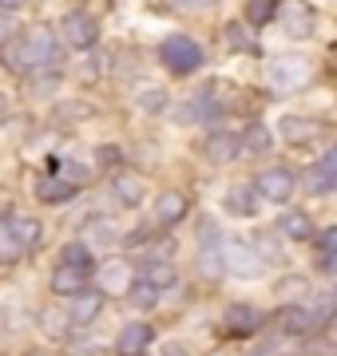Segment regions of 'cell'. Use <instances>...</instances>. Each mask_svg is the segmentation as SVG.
<instances>
[{"label": "cell", "mask_w": 337, "mask_h": 356, "mask_svg": "<svg viewBox=\"0 0 337 356\" xmlns=\"http://www.w3.org/2000/svg\"><path fill=\"white\" fill-rule=\"evenodd\" d=\"M254 356H285V353H282V348H270V344H266V348H258Z\"/></svg>", "instance_id": "cell-39"}, {"label": "cell", "mask_w": 337, "mask_h": 356, "mask_svg": "<svg viewBox=\"0 0 337 356\" xmlns=\"http://www.w3.org/2000/svg\"><path fill=\"white\" fill-rule=\"evenodd\" d=\"M79 289H84V273H76V269H68V266H60L52 273V293L56 297H76Z\"/></svg>", "instance_id": "cell-18"}, {"label": "cell", "mask_w": 337, "mask_h": 356, "mask_svg": "<svg viewBox=\"0 0 337 356\" xmlns=\"http://www.w3.org/2000/svg\"><path fill=\"white\" fill-rule=\"evenodd\" d=\"M72 194H76V186H68L64 178H56V175L36 178V198L40 202H68Z\"/></svg>", "instance_id": "cell-15"}, {"label": "cell", "mask_w": 337, "mask_h": 356, "mask_svg": "<svg viewBox=\"0 0 337 356\" xmlns=\"http://www.w3.org/2000/svg\"><path fill=\"white\" fill-rule=\"evenodd\" d=\"M282 135L290 139V147H298V143H310L313 135H318V123L298 119V115H285V119H282Z\"/></svg>", "instance_id": "cell-17"}, {"label": "cell", "mask_w": 337, "mask_h": 356, "mask_svg": "<svg viewBox=\"0 0 337 356\" xmlns=\"http://www.w3.org/2000/svg\"><path fill=\"white\" fill-rule=\"evenodd\" d=\"M64 266H68V269H76V273H88V269H91V254H88V245H84V242L64 245Z\"/></svg>", "instance_id": "cell-22"}, {"label": "cell", "mask_w": 337, "mask_h": 356, "mask_svg": "<svg viewBox=\"0 0 337 356\" xmlns=\"http://www.w3.org/2000/svg\"><path fill=\"white\" fill-rule=\"evenodd\" d=\"M179 8H210V4H219V0H175Z\"/></svg>", "instance_id": "cell-37"}, {"label": "cell", "mask_w": 337, "mask_h": 356, "mask_svg": "<svg viewBox=\"0 0 337 356\" xmlns=\"http://www.w3.org/2000/svg\"><path fill=\"white\" fill-rule=\"evenodd\" d=\"M155 218L163 222V226H175V222H182V218H187V194L163 191V194L155 198Z\"/></svg>", "instance_id": "cell-11"}, {"label": "cell", "mask_w": 337, "mask_h": 356, "mask_svg": "<svg viewBox=\"0 0 337 356\" xmlns=\"http://www.w3.org/2000/svg\"><path fill=\"white\" fill-rule=\"evenodd\" d=\"M262 325V313L254 305H230L226 309V332L230 337H250Z\"/></svg>", "instance_id": "cell-10"}, {"label": "cell", "mask_w": 337, "mask_h": 356, "mask_svg": "<svg viewBox=\"0 0 337 356\" xmlns=\"http://www.w3.org/2000/svg\"><path fill=\"white\" fill-rule=\"evenodd\" d=\"M322 166L329 170V178H334V186H337V147H329V154L322 159Z\"/></svg>", "instance_id": "cell-34"}, {"label": "cell", "mask_w": 337, "mask_h": 356, "mask_svg": "<svg viewBox=\"0 0 337 356\" xmlns=\"http://www.w3.org/2000/svg\"><path fill=\"white\" fill-rule=\"evenodd\" d=\"M143 107H147V111H163V107H167V95H155V91H151V95H143Z\"/></svg>", "instance_id": "cell-33"}, {"label": "cell", "mask_w": 337, "mask_h": 356, "mask_svg": "<svg viewBox=\"0 0 337 356\" xmlns=\"http://www.w3.org/2000/svg\"><path fill=\"white\" fill-rule=\"evenodd\" d=\"M159 60H163L175 76H191L195 67H203V48H198V40H191V36H167L159 44Z\"/></svg>", "instance_id": "cell-1"}, {"label": "cell", "mask_w": 337, "mask_h": 356, "mask_svg": "<svg viewBox=\"0 0 337 356\" xmlns=\"http://www.w3.org/2000/svg\"><path fill=\"white\" fill-rule=\"evenodd\" d=\"M254 186H258L262 198H270V202H285V198L294 194V186H298V182H294V175H290V170L270 166V170H262V175H258V182H254Z\"/></svg>", "instance_id": "cell-5"}, {"label": "cell", "mask_w": 337, "mask_h": 356, "mask_svg": "<svg viewBox=\"0 0 337 356\" xmlns=\"http://www.w3.org/2000/svg\"><path fill=\"white\" fill-rule=\"evenodd\" d=\"M0 206H4V210H8V206H13V198H8V194H0Z\"/></svg>", "instance_id": "cell-40"}, {"label": "cell", "mask_w": 337, "mask_h": 356, "mask_svg": "<svg viewBox=\"0 0 337 356\" xmlns=\"http://www.w3.org/2000/svg\"><path fill=\"white\" fill-rule=\"evenodd\" d=\"M242 151H254V154L270 151V131L266 127H250L246 135H242Z\"/></svg>", "instance_id": "cell-25"}, {"label": "cell", "mask_w": 337, "mask_h": 356, "mask_svg": "<svg viewBox=\"0 0 337 356\" xmlns=\"http://www.w3.org/2000/svg\"><path fill=\"white\" fill-rule=\"evenodd\" d=\"M8 40H13V20L0 13V44H8Z\"/></svg>", "instance_id": "cell-36"}, {"label": "cell", "mask_w": 337, "mask_h": 356, "mask_svg": "<svg viewBox=\"0 0 337 356\" xmlns=\"http://www.w3.org/2000/svg\"><path fill=\"white\" fill-rule=\"evenodd\" d=\"M56 178H64L68 186H84V182H88V166H79V163H64Z\"/></svg>", "instance_id": "cell-29"}, {"label": "cell", "mask_w": 337, "mask_h": 356, "mask_svg": "<svg viewBox=\"0 0 337 356\" xmlns=\"http://www.w3.org/2000/svg\"><path fill=\"white\" fill-rule=\"evenodd\" d=\"M306 186H310V194H325V191H334V178H329V170L318 163L310 170V182H306Z\"/></svg>", "instance_id": "cell-28"}, {"label": "cell", "mask_w": 337, "mask_h": 356, "mask_svg": "<svg viewBox=\"0 0 337 356\" xmlns=\"http://www.w3.org/2000/svg\"><path fill=\"white\" fill-rule=\"evenodd\" d=\"M127 297H131V305L135 309H155L159 305V289L151 285V281H131Z\"/></svg>", "instance_id": "cell-20"}, {"label": "cell", "mask_w": 337, "mask_h": 356, "mask_svg": "<svg viewBox=\"0 0 337 356\" xmlns=\"http://www.w3.org/2000/svg\"><path fill=\"white\" fill-rule=\"evenodd\" d=\"M127 289H131V266L127 261H119V257L104 261V266H100V293H107V297H123Z\"/></svg>", "instance_id": "cell-6"}, {"label": "cell", "mask_w": 337, "mask_h": 356, "mask_svg": "<svg viewBox=\"0 0 337 356\" xmlns=\"http://www.w3.org/2000/svg\"><path fill=\"white\" fill-rule=\"evenodd\" d=\"M238 154H242V139H238V135H230V131L210 135V143H207V159L210 163H234Z\"/></svg>", "instance_id": "cell-12"}, {"label": "cell", "mask_w": 337, "mask_h": 356, "mask_svg": "<svg viewBox=\"0 0 337 356\" xmlns=\"http://www.w3.org/2000/svg\"><path fill=\"white\" fill-rule=\"evenodd\" d=\"M222 210H226V214H234V218H250V214H254V194L234 186V191L222 194Z\"/></svg>", "instance_id": "cell-19"}, {"label": "cell", "mask_w": 337, "mask_h": 356, "mask_svg": "<svg viewBox=\"0 0 337 356\" xmlns=\"http://www.w3.org/2000/svg\"><path fill=\"white\" fill-rule=\"evenodd\" d=\"M282 325H285V332H310V329H313V317H310L301 305H290V309H285V321H282Z\"/></svg>", "instance_id": "cell-24"}, {"label": "cell", "mask_w": 337, "mask_h": 356, "mask_svg": "<svg viewBox=\"0 0 337 356\" xmlns=\"http://www.w3.org/2000/svg\"><path fill=\"white\" fill-rule=\"evenodd\" d=\"M116 194H119V202L135 206V202L143 198V186H139V178H116Z\"/></svg>", "instance_id": "cell-26"}, {"label": "cell", "mask_w": 337, "mask_h": 356, "mask_svg": "<svg viewBox=\"0 0 337 356\" xmlns=\"http://www.w3.org/2000/svg\"><path fill=\"white\" fill-rule=\"evenodd\" d=\"M278 229H282L290 242H310L313 238V222L301 214V210H285L282 222H278Z\"/></svg>", "instance_id": "cell-14"}, {"label": "cell", "mask_w": 337, "mask_h": 356, "mask_svg": "<svg viewBox=\"0 0 337 356\" xmlns=\"http://www.w3.org/2000/svg\"><path fill=\"white\" fill-rule=\"evenodd\" d=\"M64 40L72 48H95L100 44V20H91L88 13H68L64 16Z\"/></svg>", "instance_id": "cell-4"}, {"label": "cell", "mask_w": 337, "mask_h": 356, "mask_svg": "<svg viewBox=\"0 0 337 356\" xmlns=\"http://www.w3.org/2000/svg\"><path fill=\"white\" fill-rule=\"evenodd\" d=\"M274 16H278V4L274 0H250L246 4V24H254V28L270 24Z\"/></svg>", "instance_id": "cell-21"}, {"label": "cell", "mask_w": 337, "mask_h": 356, "mask_svg": "<svg viewBox=\"0 0 337 356\" xmlns=\"http://www.w3.org/2000/svg\"><path fill=\"white\" fill-rule=\"evenodd\" d=\"M8 234H13V242L20 245V250H32V245H40V222L36 218H13L8 222Z\"/></svg>", "instance_id": "cell-16"}, {"label": "cell", "mask_w": 337, "mask_h": 356, "mask_svg": "<svg viewBox=\"0 0 337 356\" xmlns=\"http://www.w3.org/2000/svg\"><path fill=\"white\" fill-rule=\"evenodd\" d=\"M16 254H20V245L13 242L8 226H0V257H4V261H16Z\"/></svg>", "instance_id": "cell-30"}, {"label": "cell", "mask_w": 337, "mask_h": 356, "mask_svg": "<svg viewBox=\"0 0 337 356\" xmlns=\"http://www.w3.org/2000/svg\"><path fill=\"white\" fill-rule=\"evenodd\" d=\"M318 245H322V254H325V257H334V254H337V226L322 229V242H318Z\"/></svg>", "instance_id": "cell-32"}, {"label": "cell", "mask_w": 337, "mask_h": 356, "mask_svg": "<svg viewBox=\"0 0 337 356\" xmlns=\"http://www.w3.org/2000/svg\"><path fill=\"white\" fill-rule=\"evenodd\" d=\"M282 28L290 40H310L313 36V13L306 4H298V0H290L282 8Z\"/></svg>", "instance_id": "cell-7"}, {"label": "cell", "mask_w": 337, "mask_h": 356, "mask_svg": "<svg viewBox=\"0 0 337 356\" xmlns=\"http://www.w3.org/2000/svg\"><path fill=\"white\" fill-rule=\"evenodd\" d=\"M4 60H8V67H16V72H36V67H40V60H36V51H32V44H28V36L8 40Z\"/></svg>", "instance_id": "cell-13"}, {"label": "cell", "mask_w": 337, "mask_h": 356, "mask_svg": "<svg viewBox=\"0 0 337 356\" xmlns=\"http://www.w3.org/2000/svg\"><path fill=\"white\" fill-rule=\"evenodd\" d=\"M310 76H313V67L301 60V56H282V60H274L270 67H266V83H270L274 91H298V88H306L310 83Z\"/></svg>", "instance_id": "cell-2"}, {"label": "cell", "mask_w": 337, "mask_h": 356, "mask_svg": "<svg viewBox=\"0 0 337 356\" xmlns=\"http://www.w3.org/2000/svg\"><path fill=\"white\" fill-rule=\"evenodd\" d=\"M219 261H222V273H234V277H258L262 273V257L246 242H226Z\"/></svg>", "instance_id": "cell-3"}, {"label": "cell", "mask_w": 337, "mask_h": 356, "mask_svg": "<svg viewBox=\"0 0 337 356\" xmlns=\"http://www.w3.org/2000/svg\"><path fill=\"white\" fill-rule=\"evenodd\" d=\"M147 281H151L155 289H167V285H175V269L163 266V261H151V266H147Z\"/></svg>", "instance_id": "cell-27"}, {"label": "cell", "mask_w": 337, "mask_h": 356, "mask_svg": "<svg viewBox=\"0 0 337 356\" xmlns=\"http://www.w3.org/2000/svg\"><path fill=\"white\" fill-rule=\"evenodd\" d=\"M301 289H306L301 281H282V285H278V293H282V297H298Z\"/></svg>", "instance_id": "cell-35"}, {"label": "cell", "mask_w": 337, "mask_h": 356, "mask_svg": "<svg viewBox=\"0 0 337 356\" xmlns=\"http://www.w3.org/2000/svg\"><path fill=\"white\" fill-rule=\"evenodd\" d=\"M60 115H64V119H88L91 107L88 103H60Z\"/></svg>", "instance_id": "cell-31"}, {"label": "cell", "mask_w": 337, "mask_h": 356, "mask_svg": "<svg viewBox=\"0 0 337 356\" xmlns=\"http://www.w3.org/2000/svg\"><path fill=\"white\" fill-rule=\"evenodd\" d=\"M100 313H104V293H76V297H72V305H68L72 325H91Z\"/></svg>", "instance_id": "cell-9"}, {"label": "cell", "mask_w": 337, "mask_h": 356, "mask_svg": "<svg viewBox=\"0 0 337 356\" xmlns=\"http://www.w3.org/2000/svg\"><path fill=\"white\" fill-rule=\"evenodd\" d=\"M88 238H91V242H100V245H116L119 242V226H116V222H107V218H104V222H91Z\"/></svg>", "instance_id": "cell-23"}, {"label": "cell", "mask_w": 337, "mask_h": 356, "mask_svg": "<svg viewBox=\"0 0 337 356\" xmlns=\"http://www.w3.org/2000/svg\"><path fill=\"white\" fill-rule=\"evenodd\" d=\"M20 4H24V0H0V13L8 16V13H13V8H20Z\"/></svg>", "instance_id": "cell-38"}, {"label": "cell", "mask_w": 337, "mask_h": 356, "mask_svg": "<svg viewBox=\"0 0 337 356\" xmlns=\"http://www.w3.org/2000/svg\"><path fill=\"white\" fill-rule=\"evenodd\" d=\"M151 325H143V321H135V325H123V332L116 337V348L119 356H143V348L151 344Z\"/></svg>", "instance_id": "cell-8"}]
</instances>
